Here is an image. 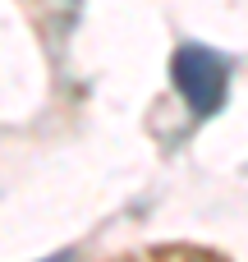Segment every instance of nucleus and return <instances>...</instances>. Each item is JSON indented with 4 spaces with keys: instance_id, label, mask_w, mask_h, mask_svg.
Here are the masks:
<instances>
[{
    "instance_id": "7ed1b4c3",
    "label": "nucleus",
    "mask_w": 248,
    "mask_h": 262,
    "mask_svg": "<svg viewBox=\"0 0 248 262\" xmlns=\"http://www.w3.org/2000/svg\"><path fill=\"white\" fill-rule=\"evenodd\" d=\"M46 262H69V253H55V258H46Z\"/></svg>"
},
{
    "instance_id": "f03ea898",
    "label": "nucleus",
    "mask_w": 248,
    "mask_h": 262,
    "mask_svg": "<svg viewBox=\"0 0 248 262\" xmlns=\"http://www.w3.org/2000/svg\"><path fill=\"white\" fill-rule=\"evenodd\" d=\"M120 262H221L216 253H198V249H152L138 258H120Z\"/></svg>"
},
{
    "instance_id": "f257e3e1",
    "label": "nucleus",
    "mask_w": 248,
    "mask_h": 262,
    "mask_svg": "<svg viewBox=\"0 0 248 262\" xmlns=\"http://www.w3.org/2000/svg\"><path fill=\"white\" fill-rule=\"evenodd\" d=\"M170 78H175V92L184 97L193 120H207L226 106V88H230L226 55H216L207 46H179L170 60Z\"/></svg>"
}]
</instances>
